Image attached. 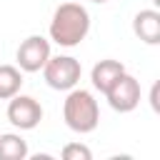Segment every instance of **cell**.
I'll list each match as a JSON object with an SVG mask.
<instances>
[{
	"label": "cell",
	"instance_id": "8fae6325",
	"mask_svg": "<svg viewBox=\"0 0 160 160\" xmlns=\"http://www.w3.org/2000/svg\"><path fill=\"white\" fill-rule=\"evenodd\" d=\"M60 158H62V160H90L92 152H90V148L82 145V142H68V145L60 150Z\"/></svg>",
	"mask_w": 160,
	"mask_h": 160
},
{
	"label": "cell",
	"instance_id": "4fadbf2b",
	"mask_svg": "<svg viewBox=\"0 0 160 160\" xmlns=\"http://www.w3.org/2000/svg\"><path fill=\"white\" fill-rule=\"evenodd\" d=\"M92 2H108V0H92Z\"/></svg>",
	"mask_w": 160,
	"mask_h": 160
},
{
	"label": "cell",
	"instance_id": "7c38bea8",
	"mask_svg": "<svg viewBox=\"0 0 160 160\" xmlns=\"http://www.w3.org/2000/svg\"><path fill=\"white\" fill-rule=\"evenodd\" d=\"M150 105H152V110H158V82H155L152 90H150Z\"/></svg>",
	"mask_w": 160,
	"mask_h": 160
},
{
	"label": "cell",
	"instance_id": "8992f818",
	"mask_svg": "<svg viewBox=\"0 0 160 160\" xmlns=\"http://www.w3.org/2000/svg\"><path fill=\"white\" fill-rule=\"evenodd\" d=\"M105 98H108V105L115 112H132L140 105V82L125 70L112 82V88L105 92Z\"/></svg>",
	"mask_w": 160,
	"mask_h": 160
},
{
	"label": "cell",
	"instance_id": "5b68a950",
	"mask_svg": "<svg viewBox=\"0 0 160 160\" xmlns=\"http://www.w3.org/2000/svg\"><path fill=\"white\" fill-rule=\"evenodd\" d=\"M50 55L52 52H50V40L48 38H42V35H28L18 45L15 60H18V68L22 72H40Z\"/></svg>",
	"mask_w": 160,
	"mask_h": 160
},
{
	"label": "cell",
	"instance_id": "6da1fadb",
	"mask_svg": "<svg viewBox=\"0 0 160 160\" xmlns=\"http://www.w3.org/2000/svg\"><path fill=\"white\" fill-rule=\"evenodd\" d=\"M90 32V12L80 2H60L52 12L48 35L60 48L80 45Z\"/></svg>",
	"mask_w": 160,
	"mask_h": 160
},
{
	"label": "cell",
	"instance_id": "ba28073f",
	"mask_svg": "<svg viewBox=\"0 0 160 160\" xmlns=\"http://www.w3.org/2000/svg\"><path fill=\"white\" fill-rule=\"evenodd\" d=\"M122 72H125V65H122L120 60L105 58V60H98V62L92 65V70H90V82H92V88H95L98 92L105 95Z\"/></svg>",
	"mask_w": 160,
	"mask_h": 160
},
{
	"label": "cell",
	"instance_id": "9c48e42d",
	"mask_svg": "<svg viewBox=\"0 0 160 160\" xmlns=\"http://www.w3.org/2000/svg\"><path fill=\"white\" fill-rule=\"evenodd\" d=\"M28 155V140L20 132H0V160H25Z\"/></svg>",
	"mask_w": 160,
	"mask_h": 160
},
{
	"label": "cell",
	"instance_id": "7a4b0ae2",
	"mask_svg": "<svg viewBox=\"0 0 160 160\" xmlns=\"http://www.w3.org/2000/svg\"><path fill=\"white\" fill-rule=\"evenodd\" d=\"M62 120L78 135L92 132L100 122V105H98L95 95L78 85L72 90H68V95L62 100Z\"/></svg>",
	"mask_w": 160,
	"mask_h": 160
},
{
	"label": "cell",
	"instance_id": "3957f363",
	"mask_svg": "<svg viewBox=\"0 0 160 160\" xmlns=\"http://www.w3.org/2000/svg\"><path fill=\"white\" fill-rule=\"evenodd\" d=\"M80 75H82V65L72 55H50L48 62L42 65V78L52 90H62V92L72 90L80 82Z\"/></svg>",
	"mask_w": 160,
	"mask_h": 160
},
{
	"label": "cell",
	"instance_id": "277c9868",
	"mask_svg": "<svg viewBox=\"0 0 160 160\" xmlns=\"http://www.w3.org/2000/svg\"><path fill=\"white\" fill-rule=\"evenodd\" d=\"M5 115H8L10 125L18 128V130H35L40 125V120H42V105L32 95L18 92V95H12L8 100Z\"/></svg>",
	"mask_w": 160,
	"mask_h": 160
},
{
	"label": "cell",
	"instance_id": "52a82bcc",
	"mask_svg": "<svg viewBox=\"0 0 160 160\" xmlns=\"http://www.w3.org/2000/svg\"><path fill=\"white\" fill-rule=\"evenodd\" d=\"M132 32L145 45H160V12L155 8H145L132 18Z\"/></svg>",
	"mask_w": 160,
	"mask_h": 160
},
{
	"label": "cell",
	"instance_id": "30bf717a",
	"mask_svg": "<svg viewBox=\"0 0 160 160\" xmlns=\"http://www.w3.org/2000/svg\"><path fill=\"white\" fill-rule=\"evenodd\" d=\"M22 88V70L18 65H0V100H10Z\"/></svg>",
	"mask_w": 160,
	"mask_h": 160
}]
</instances>
